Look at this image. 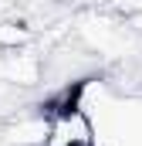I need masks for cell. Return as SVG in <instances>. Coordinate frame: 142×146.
Here are the masks:
<instances>
[{
	"label": "cell",
	"instance_id": "1",
	"mask_svg": "<svg viewBox=\"0 0 142 146\" xmlns=\"http://www.w3.org/2000/svg\"><path fill=\"white\" fill-rule=\"evenodd\" d=\"M78 85H68L58 99L47 102V133L41 146H98L95 119L78 99Z\"/></svg>",
	"mask_w": 142,
	"mask_h": 146
},
{
	"label": "cell",
	"instance_id": "2",
	"mask_svg": "<svg viewBox=\"0 0 142 146\" xmlns=\"http://www.w3.org/2000/svg\"><path fill=\"white\" fill-rule=\"evenodd\" d=\"M98 85V82H95ZM98 106L102 109H88L98 129V146H142V95H112L98 85Z\"/></svg>",
	"mask_w": 142,
	"mask_h": 146
},
{
	"label": "cell",
	"instance_id": "3",
	"mask_svg": "<svg viewBox=\"0 0 142 146\" xmlns=\"http://www.w3.org/2000/svg\"><path fill=\"white\" fill-rule=\"evenodd\" d=\"M108 10L118 14V17H139L142 14V0H105Z\"/></svg>",
	"mask_w": 142,
	"mask_h": 146
},
{
	"label": "cell",
	"instance_id": "4",
	"mask_svg": "<svg viewBox=\"0 0 142 146\" xmlns=\"http://www.w3.org/2000/svg\"><path fill=\"white\" fill-rule=\"evenodd\" d=\"M139 31H142V14H139Z\"/></svg>",
	"mask_w": 142,
	"mask_h": 146
}]
</instances>
